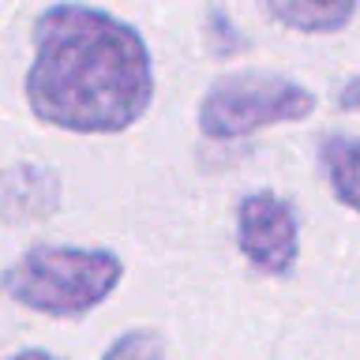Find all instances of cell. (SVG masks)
I'll return each mask as SVG.
<instances>
[{
    "instance_id": "10",
    "label": "cell",
    "mask_w": 360,
    "mask_h": 360,
    "mask_svg": "<svg viewBox=\"0 0 360 360\" xmlns=\"http://www.w3.org/2000/svg\"><path fill=\"white\" fill-rule=\"evenodd\" d=\"M334 101H338V109H345V112H360V75L345 79L342 90L334 94Z\"/></svg>"
},
{
    "instance_id": "11",
    "label": "cell",
    "mask_w": 360,
    "mask_h": 360,
    "mask_svg": "<svg viewBox=\"0 0 360 360\" xmlns=\"http://www.w3.org/2000/svg\"><path fill=\"white\" fill-rule=\"evenodd\" d=\"M4 360H64V356L49 353V349H19V353H11Z\"/></svg>"
},
{
    "instance_id": "3",
    "label": "cell",
    "mask_w": 360,
    "mask_h": 360,
    "mask_svg": "<svg viewBox=\"0 0 360 360\" xmlns=\"http://www.w3.org/2000/svg\"><path fill=\"white\" fill-rule=\"evenodd\" d=\"M315 90L281 72H229L214 79L199 98L195 124L214 143H236L255 131L308 120L315 112Z\"/></svg>"
},
{
    "instance_id": "9",
    "label": "cell",
    "mask_w": 360,
    "mask_h": 360,
    "mask_svg": "<svg viewBox=\"0 0 360 360\" xmlns=\"http://www.w3.org/2000/svg\"><path fill=\"white\" fill-rule=\"evenodd\" d=\"M207 45L214 56H236L248 49V38L236 30V22L229 19V11L221 4L207 8Z\"/></svg>"
},
{
    "instance_id": "2",
    "label": "cell",
    "mask_w": 360,
    "mask_h": 360,
    "mask_svg": "<svg viewBox=\"0 0 360 360\" xmlns=\"http://www.w3.org/2000/svg\"><path fill=\"white\" fill-rule=\"evenodd\" d=\"M120 281L124 263L109 248L34 244L4 266L0 289L11 304L45 319H83L112 297Z\"/></svg>"
},
{
    "instance_id": "5",
    "label": "cell",
    "mask_w": 360,
    "mask_h": 360,
    "mask_svg": "<svg viewBox=\"0 0 360 360\" xmlns=\"http://www.w3.org/2000/svg\"><path fill=\"white\" fill-rule=\"evenodd\" d=\"M64 180L56 169L38 162H15L0 169V221L30 225L45 221L60 210Z\"/></svg>"
},
{
    "instance_id": "8",
    "label": "cell",
    "mask_w": 360,
    "mask_h": 360,
    "mask_svg": "<svg viewBox=\"0 0 360 360\" xmlns=\"http://www.w3.org/2000/svg\"><path fill=\"white\" fill-rule=\"evenodd\" d=\"M101 360H165V342L150 326H128L105 345Z\"/></svg>"
},
{
    "instance_id": "4",
    "label": "cell",
    "mask_w": 360,
    "mask_h": 360,
    "mask_svg": "<svg viewBox=\"0 0 360 360\" xmlns=\"http://www.w3.org/2000/svg\"><path fill=\"white\" fill-rule=\"evenodd\" d=\"M236 252L263 278H289L300 259V214L270 188H255L236 202Z\"/></svg>"
},
{
    "instance_id": "1",
    "label": "cell",
    "mask_w": 360,
    "mask_h": 360,
    "mask_svg": "<svg viewBox=\"0 0 360 360\" xmlns=\"http://www.w3.org/2000/svg\"><path fill=\"white\" fill-rule=\"evenodd\" d=\"M22 98L45 128L117 135L154 101L150 45L128 19L94 4H49L34 19Z\"/></svg>"
},
{
    "instance_id": "7",
    "label": "cell",
    "mask_w": 360,
    "mask_h": 360,
    "mask_svg": "<svg viewBox=\"0 0 360 360\" xmlns=\"http://www.w3.org/2000/svg\"><path fill=\"white\" fill-rule=\"evenodd\" d=\"M353 0H270L263 15L297 34H338L356 19Z\"/></svg>"
},
{
    "instance_id": "6",
    "label": "cell",
    "mask_w": 360,
    "mask_h": 360,
    "mask_svg": "<svg viewBox=\"0 0 360 360\" xmlns=\"http://www.w3.org/2000/svg\"><path fill=\"white\" fill-rule=\"evenodd\" d=\"M315 158H319L330 195L353 214H360V135H349V131L323 135Z\"/></svg>"
}]
</instances>
